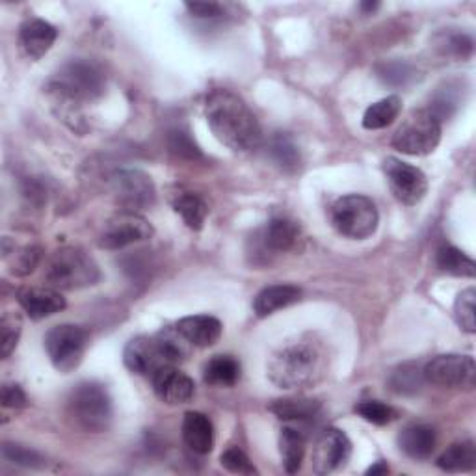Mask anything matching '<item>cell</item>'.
<instances>
[{"instance_id":"obj_2","label":"cell","mask_w":476,"mask_h":476,"mask_svg":"<svg viewBox=\"0 0 476 476\" xmlns=\"http://www.w3.org/2000/svg\"><path fill=\"white\" fill-rule=\"evenodd\" d=\"M107 86L103 70L91 60H73L66 63L51 80L49 88L63 107H79L103 95Z\"/></svg>"},{"instance_id":"obj_14","label":"cell","mask_w":476,"mask_h":476,"mask_svg":"<svg viewBox=\"0 0 476 476\" xmlns=\"http://www.w3.org/2000/svg\"><path fill=\"white\" fill-rule=\"evenodd\" d=\"M123 361H125V367L131 372L138 376H149V378L156 370H161L163 367L173 365L166 358L156 337H145V335L135 337L126 342L125 352H123Z\"/></svg>"},{"instance_id":"obj_9","label":"cell","mask_w":476,"mask_h":476,"mask_svg":"<svg viewBox=\"0 0 476 476\" xmlns=\"http://www.w3.org/2000/svg\"><path fill=\"white\" fill-rule=\"evenodd\" d=\"M116 203L129 212L149 209L156 200L153 179L142 170H119L110 177Z\"/></svg>"},{"instance_id":"obj_11","label":"cell","mask_w":476,"mask_h":476,"mask_svg":"<svg viewBox=\"0 0 476 476\" xmlns=\"http://www.w3.org/2000/svg\"><path fill=\"white\" fill-rule=\"evenodd\" d=\"M384 172L393 196L400 203L411 207L425 200L428 192V179L419 168L391 156L384 163Z\"/></svg>"},{"instance_id":"obj_23","label":"cell","mask_w":476,"mask_h":476,"mask_svg":"<svg viewBox=\"0 0 476 476\" xmlns=\"http://www.w3.org/2000/svg\"><path fill=\"white\" fill-rule=\"evenodd\" d=\"M268 409L281 421L307 423L319 417L322 406L314 398H279L274 400Z\"/></svg>"},{"instance_id":"obj_44","label":"cell","mask_w":476,"mask_h":476,"mask_svg":"<svg viewBox=\"0 0 476 476\" xmlns=\"http://www.w3.org/2000/svg\"><path fill=\"white\" fill-rule=\"evenodd\" d=\"M387 472H389V467H387L386 462H376V465H372L367 471V474H372V476H376V474H387Z\"/></svg>"},{"instance_id":"obj_38","label":"cell","mask_w":476,"mask_h":476,"mask_svg":"<svg viewBox=\"0 0 476 476\" xmlns=\"http://www.w3.org/2000/svg\"><path fill=\"white\" fill-rule=\"evenodd\" d=\"M219 463L221 467H226L229 472H235V474H257V469L253 467L251 460L238 447L228 449L224 454H221Z\"/></svg>"},{"instance_id":"obj_5","label":"cell","mask_w":476,"mask_h":476,"mask_svg":"<svg viewBox=\"0 0 476 476\" xmlns=\"http://www.w3.org/2000/svg\"><path fill=\"white\" fill-rule=\"evenodd\" d=\"M68 415L84 432L99 434L108 430L114 406L108 389L98 382H82L68 397Z\"/></svg>"},{"instance_id":"obj_33","label":"cell","mask_w":476,"mask_h":476,"mask_svg":"<svg viewBox=\"0 0 476 476\" xmlns=\"http://www.w3.org/2000/svg\"><path fill=\"white\" fill-rule=\"evenodd\" d=\"M356 414L363 417L367 423L386 426L397 419V411L379 400H365L356 406Z\"/></svg>"},{"instance_id":"obj_26","label":"cell","mask_w":476,"mask_h":476,"mask_svg":"<svg viewBox=\"0 0 476 476\" xmlns=\"http://www.w3.org/2000/svg\"><path fill=\"white\" fill-rule=\"evenodd\" d=\"M279 453L285 471L291 474L298 472L305 454V437L291 426L283 428L279 434Z\"/></svg>"},{"instance_id":"obj_20","label":"cell","mask_w":476,"mask_h":476,"mask_svg":"<svg viewBox=\"0 0 476 476\" xmlns=\"http://www.w3.org/2000/svg\"><path fill=\"white\" fill-rule=\"evenodd\" d=\"M437 445L435 430L428 425H409L398 435L400 451L411 460H428Z\"/></svg>"},{"instance_id":"obj_3","label":"cell","mask_w":476,"mask_h":476,"mask_svg":"<svg viewBox=\"0 0 476 476\" xmlns=\"http://www.w3.org/2000/svg\"><path fill=\"white\" fill-rule=\"evenodd\" d=\"M270 382L281 389H300L321 374V356L311 344L296 342L275 352L268 363Z\"/></svg>"},{"instance_id":"obj_22","label":"cell","mask_w":476,"mask_h":476,"mask_svg":"<svg viewBox=\"0 0 476 476\" xmlns=\"http://www.w3.org/2000/svg\"><path fill=\"white\" fill-rule=\"evenodd\" d=\"M300 298H302V291L296 287V285H289V283L272 285V287L263 289L256 296V300H253V311H256L259 319H265V316H270L279 309L296 303Z\"/></svg>"},{"instance_id":"obj_29","label":"cell","mask_w":476,"mask_h":476,"mask_svg":"<svg viewBox=\"0 0 476 476\" xmlns=\"http://www.w3.org/2000/svg\"><path fill=\"white\" fill-rule=\"evenodd\" d=\"M437 266L439 270L458 277H474L476 274L474 261L467 256V253H463L454 246H443L437 251Z\"/></svg>"},{"instance_id":"obj_40","label":"cell","mask_w":476,"mask_h":476,"mask_svg":"<svg viewBox=\"0 0 476 476\" xmlns=\"http://www.w3.org/2000/svg\"><path fill=\"white\" fill-rule=\"evenodd\" d=\"M40 257H42V249L38 246H28V247H24L21 256H19V259L15 261L14 272L17 275L30 274L32 270L36 268V265L40 263Z\"/></svg>"},{"instance_id":"obj_24","label":"cell","mask_w":476,"mask_h":476,"mask_svg":"<svg viewBox=\"0 0 476 476\" xmlns=\"http://www.w3.org/2000/svg\"><path fill=\"white\" fill-rule=\"evenodd\" d=\"M240 363L233 356H214L203 369V379L214 387H233L240 379Z\"/></svg>"},{"instance_id":"obj_35","label":"cell","mask_w":476,"mask_h":476,"mask_svg":"<svg viewBox=\"0 0 476 476\" xmlns=\"http://www.w3.org/2000/svg\"><path fill=\"white\" fill-rule=\"evenodd\" d=\"M378 77L391 86H406L415 79V70L406 61H389L378 68Z\"/></svg>"},{"instance_id":"obj_21","label":"cell","mask_w":476,"mask_h":476,"mask_svg":"<svg viewBox=\"0 0 476 476\" xmlns=\"http://www.w3.org/2000/svg\"><path fill=\"white\" fill-rule=\"evenodd\" d=\"M179 331L198 348H209L221 337V322L209 314L184 316L177 324Z\"/></svg>"},{"instance_id":"obj_18","label":"cell","mask_w":476,"mask_h":476,"mask_svg":"<svg viewBox=\"0 0 476 476\" xmlns=\"http://www.w3.org/2000/svg\"><path fill=\"white\" fill-rule=\"evenodd\" d=\"M56 38L58 30L51 23L43 19H30L21 26L19 45L30 60H40L51 51Z\"/></svg>"},{"instance_id":"obj_39","label":"cell","mask_w":476,"mask_h":476,"mask_svg":"<svg viewBox=\"0 0 476 476\" xmlns=\"http://www.w3.org/2000/svg\"><path fill=\"white\" fill-rule=\"evenodd\" d=\"M170 149L179 154V156H184V158H196V156H201L198 145L192 142V138L188 136V133L184 131H173L170 135Z\"/></svg>"},{"instance_id":"obj_15","label":"cell","mask_w":476,"mask_h":476,"mask_svg":"<svg viewBox=\"0 0 476 476\" xmlns=\"http://www.w3.org/2000/svg\"><path fill=\"white\" fill-rule=\"evenodd\" d=\"M151 384L154 395L170 406L186 404L196 395L194 379L175 369V365L163 367L151 376Z\"/></svg>"},{"instance_id":"obj_13","label":"cell","mask_w":476,"mask_h":476,"mask_svg":"<svg viewBox=\"0 0 476 476\" xmlns=\"http://www.w3.org/2000/svg\"><path fill=\"white\" fill-rule=\"evenodd\" d=\"M352 456V443L342 430L328 428L316 439L313 447V471L316 474H331L344 467Z\"/></svg>"},{"instance_id":"obj_17","label":"cell","mask_w":476,"mask_h":476,"mask_svg":"<svg viewBox=\"0 0 476 476\" xmlns=\"http://www.w3.org/2000/svg\"><path fill=\"white\" fill-rule=\"evenodd\" d=\"M19 305L32 321H42L66 309V298L52 287H26L17 294Z\"/></svg>"},{"instance_id":"obj_10","label":"cell","mask_w":476,"mask_h":476,"mask_svg":"<svg viewBox=\"0 0 476 476\" xmlns=\"http://www.w3.org/2000/svg\"><path fill=\"white\" fill-rule=\"evenodd\" d=\"M423 376L428 384L445 389H471L476 379V365L471 356L445 354L426 363Z\"/></svg>"},{"instance_id":"obj_16","label":"cell","mask_w":476,"mask_h":476,"mask_svg":"<svg viewBox=\"0 0 476 476\" xmlns=\"http://www.w3.org/2000/svg\"><path fill=\"white\" fill-rule=\"evenodd\" d=\"M300 238V228L289 218H272L256 238L261 256H274L279 251H289Z\"/></svg>"},{"instance_id":"obj_19","label":"cell","mask_w":476,"mask_h":476,"mask_svg":"<svg viewBox=\"0 0 476 476\" xmlns=\"http://www.w3.org/2000/svg\"><path fill=\"white\" fill-rule=\"evenodd\" d=\"M182 439L186 447L196 454H209L214 449V426L200 411H188L182 421Z\"/></svg>"},{"instance_id":"obj_1","label":"cell","mask_w":476,"mask_h":476,"mask_svg":"<svg viewBox=\"0 0 476 476\" xmlns=\"http://www.w3.org/2000/svg\"><path fill=\"white\" fill-rule=\"evenodd\" d=\"M205 117L214 136L233 151L247 153L263 142L261 125L242 98L229 89H214L207 95Z\"/></svg>"},{"instance_id":"obj_27","label":"cell","mask_w":476,"mask_h":476,"mask_svg":"<svg viewBox=\"0 0 476 476\" xmlns=\"http://www.w3.org/2000/svg\"><path fill=\"white\" fill-rule=\"evenodd\" d=\"M402 110V99L398 95H391L382 101L370 105L363 116V126L369 131H379L389 126Z\"/></svg>"},{"instance_id":"obj_6","label":"cell","mask_w":476,"mask_h":476,"mask_svg":"<svg viewBox=\"0 0 476 476\" xmlns=\"http://www.w3.org/2000/svg\"><path fill=\"white\" fill-rule=\"evenodd\" d=\"M331 224L346 238L365 240L372 237L379 224L374 201L361 194L339 198L331 207Z\"/></svg>"},{"instance_id":"obj_30","label":"cell","mask_w":476,"mask_h":476,"mask_svg":"<svg viewBox=\"0 0 476 476\" xmlns=\"http://www.w3.org/2000/svg\"><path fill=\"white\" fill-rule=\"evenodd\" d=\"M154 337H156L158 344H161V348L164 350L166 358H168L173 365L179 363V361L188 359V356L192 354L194 344L190 342V341L179 331L177 326H166V328H163L161 331H158Z\"/></svg>"},{"instance_id":"obj_45","label":"cell","mask_w":476,"mask_h":476,"mask_svg":"<svg viewBox=\"0 0 476 476\" xmlns=\"http://www.w3.org/2000/svg\"><path fill=\"white\" fill-rule=\"evenodd\" d=\"M378 6H379L378 3H361V5H359V8H361L365 14H372L374 10H378Z\"/></svg>"},{"instance_id":"obj_25","label":"cell","mask_w":476,"mask_h":476,"mask_svg":"<svg viewBox=\"0 0 476 476\" xmlns=\"http://www.w3.org/2000/svg\"><path fill=\"white\" fill-rule=\"evenodd\" d=\"M437 467L447 472H469L476 467V447L472 441H460L437 458Z\"/></svg>"},{"instance_id":"obj_8","label":"cell","mask_w":476,"mask_h":476,"mask_svg":"<svg viewBox=\"0 0 476 476\" xmlns=\"http://www.w3.org/2000/svg\"><path fill=\"white\" fill-rule=\"evenodd\" d=\"M88 331L75 324H60L45 335V348L56 370L68 374L75 370L86 352Z\"/></svg>"},{"instance_id":"obj_41","label":"cell","mask_w":476,"mask_h":476,"mask_svg":"<svg viewBox=\"0 0 476 476\" xmlns=\"http://www.w3.org/2000/svg\"><path fill=\"white\" fill-rule=\"evenodd\" d=\"M3 406L8 409H21L26 406V395L17 384H5L3 387Z\"/></svg>"},{"instance_id":"obj_31","label":"cell","mask_w":476,"mask_h":476,"mask_svg":"<svg viewBox=\"0 0 476 476\" xmlns=\"http://www.w3.org/2000/svg\"><path fill=\"white\" fill-rule=\"evenodd\" d=\"M423 382V369L417 363H406L398 367L389 378V386L397 395H415L421 391Z\"/></svg>"},{"instance_id":"obj_28","label":"cell","mask_w":476,"mask_h":476,"mask_svg":"<svg viewBox=\"0 0 476 476\" xmlns=\"http://www.w3.org/2000/svg\"><path fill=\"white\" fill-rule=\"evenodd\" d=\"M173 210L184 219V224L194 231H200L203 228L205 218L209 214L207 203L192 192H184L177 196L173 200Z\"/></svg>"},{"instance_id":"obj_7","label":"cell","mask_w":476,"mask_h":476,"mask_svg":"<svg viewBox=\"0 0 476 476\" xmlns=\"http://www.w3.org/2000/svg\"><path fill=\"white\" fill-rule=\"evenodd\" d=\"M441 142V121L428 110H414L393 136V147L404 154L425 156Z\"/></svg>"},{"instance_id":"obj_37","label":"cell","mask_w":476,"mask_h":476,"mask_svg":"<svg viewBox=\"0 0 476 476\" xmlns=\"http://www.w3.org/2000/svg\"><path fill=\"white\" fill-rule=\"evenodd\" d=\"M3 456L5 460L21 465V467H30V469H36V467H43L45 460L40 453L26 449L23 445H14V443H5L3 447Z\"/></svg>"},{"instance_id":"obj_36","label":"cell","mask_w":476,"mask_h":476,"mask_svg":"<svg viewBox=\"0 0 476 476\" xmlns=\"http://www.w3.org/2000/svg\"><path fill=\"white\" fill-rule=\"evenodd\" d=\"M21 330H23V322H21V316L15 313H6L3 316V322H0V333H3V358H10L12 352L17 348L19 337H21Z\"/></svg>"},{"instance_id":"obj_32","label":"cell","mask_w":476,"mask_h":476,"mask_svg":"<svg viewBox=\"0 0 476 476\" xmlns=\"http://www.w3.org/2000/svg\"><path fill=\"white\" fill-rule=\"evenodd\" d=\"M270 156L274 163L285 170V172H294L300 166V153L298 147L293 144L291 138L277 135L270 144Z\"/></svg>"},{"instance_id":"obj_43","label":"cell","mask_w":476,"mask_h":476,"mask_svg":"<svg viewBox=\"0 0 476 476\" xmlns=\"http://www.w3.org/2000/svg\"><path fill=\"white\" fill-rule=\"evenodd\" d=\"M449 49L456 54V56H469L472 52V40L465 34H456L449 40Z\"/></svg>"},{"instance_id":"obj_12","label":"cell","mask_w":476,"mask_h":476,"mask_svg":"<svg viewBox=\"0 0 476 476\" xmlns=\"http://www.w3.org/2000/svg\"><path fill=\"white\" fill-rule=\"evenodd\" d=\"M153 233V226L144 216H140L138 212L121 210L107 221L99 238V246L105 249H123L131 244L149 240Z\"/></svg>"},{"instance_id":"obj_4","label":"cell","mask_w":476,"mask_h":476,"mask_svg":"<svg viewBox=\"0 0 476 476\" xmlns=\"http://www.w3.org/2000/svg\"><path fill=\"white\" fill-rule=\"evenodd\" d=\"M101 272L80 247L66 246L56 249L45 268V281L56 291H79L99 281Z\"/></svg>"},{"instance_id":"obj_34","label":"cell","mask_w":476,"mask_h":476,"mask_svg":"<svg viewBox=\"0 0 476 476\" xmlns=\"http://www.w3.org/2000/svg\"><path fill=\"white\" fill-rule=\"evenodd\" d=\"M474 302H476V291L465 289L462 291V294L458 296L456 303H454V314H456V321L460 324V328L467 333H474L476 331V319H474Z\"/></svg>"},{"instance_id":"obj_42","label":"cell","mask_w":476,"mask_h":476,"mask_svg":"<svg viewBox=\"0 0 476 476\" xmlns=\"http://www.w3.org/2000/svg\"><path fill=\"white\" fill-rule=\"evenodd\" d=\"M184 6L198 19H214V17H219L221 12H224V8L216 3H186Z\"/></svg>"}]
</instances>
